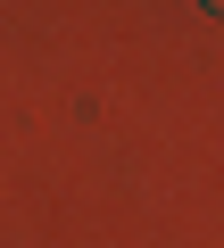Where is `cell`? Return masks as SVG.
Segmentation results:
<instances>
[{
  "instance_id": "cell-1",
  "label": "cell",
  "mask_w": 224,
  "mask_h": 248,
  "mask_svg": "<svg viewBox=\"0 0 224 248\" xmlns=\"http://www.w3.org/2000/svg\"><path fill=\"white\" fill-rule=\"evenodd\" d=\"M216 9H224V0H216Z\"/></svg>"
}]
</instances>
